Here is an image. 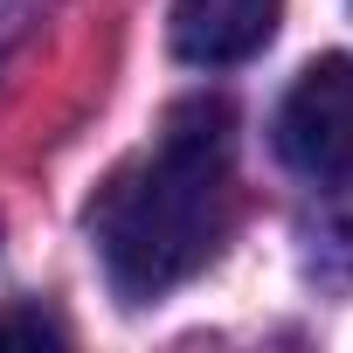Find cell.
<instances>
[{
  "instance_id": "obj_1",
  "label": "cell",
  "mask_w": 353,
  "mask_h": 353,
  "mask_svg": "<svg viewBox=\"0 0 353 353\" xmlns=\"http://www.w3.org/2000/svg\"><path fill=\"white\" fill-rule=\"evenodd\" d=\"M236 118L222 97L173 104L159 139L97 188L90 250L125 305H152L201 277L236 222Z\"/></svg>"
},
{
  "instance_id": "obj_4",
  "label": "cell",
  "mask_w": 353,
  "mask_h": 353,
  "mask_svg": "<svg viewBox=\"0 0 353 353\" xmlns=\"http://www.w3.org/2000/svg\"><path fill=\"white\" fill-rule=\"evenodd\" d=\"M70 332L49 319V312H8L0 319V346H63Z\"/></svg>"
},
{
  "instance_id": "obj_3",
  "label": "cell",
  "mask_w": 353,
  "mask_h": 353,
  "mask_svg": "<svg viewBox=\"0 0 353 353\" xmlns=\"http://www.w3.org/2000/svg\"><path fill=\"white\" fill-rule=\"evenodd\" d=\"M284 0H173V56L194 70L250 63L277 35Z\"/></svg>"
},
{
  "instance_id": "obj_2",
  "label": "cell",
  "mask_w": 353,
  "mask_h": 353,
  "mask_svg": "<svg viewBox=\"0 0 353 353\" xmlns=\"http://www.w3.org/2000/svg\"><path fill=\"white\" fill-rule=\"evenodd\" d=\"M277 159L305 181H346L353 173V56H319L277 104Z\"/></svg>"
},
{
  "instance_id": "obj_6",
  "label": "cell",
  "mask_w": 353,
  "mask_h": 353,
  "mask_svg": "<svg viewBox=\"0 0 353 353\" xmlns=\"http://www.w3.org/2000/svg\"><path fill=\"white\" fill-rule=\"evenodd\" d=\"M28 14H35V0H0V49L28 28Z\"/></svg>"
},
{
  "instance_id": "obj_5",
  "label": "cell",
  "mask_w": 353,
  "mask_h": 353,
  "mask_svg": "<svg viewBox=\"0 0 353 353\" xmlns=\"http://www.w3.org/2000/svg\"><path fill=\"white\" fill-rule=\"evenodd\" d=\"M325 270L353 284V201L332 208V222H325Z\"/></svg>"
}]
</instances>
